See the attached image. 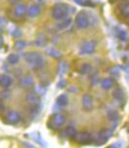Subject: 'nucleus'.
Instances as JSON below:
<instances>
[{
  "label": "nucleus",
  "instance_id": "f257e3e1",
  "mask_svg": "<svg viewBox=\"0 0 129 148\" xmlns=\"http://www.w3.org/2000/svg\"><path fill=\"white\" fill-rule=\"evenodd\" d=\"M26 63L34 70H39L45 65L44 56L39 52H28L24 55Z\"/></svg>",
  "mask_w": 129,
  "mask_h": 148
},
{
  "label": "nucleus",
  "instance_id": "f03ea898",
  "mask_svg": "<svg viewBox=\"0 0 129 148\" xmlns=\"http://www.w3.org/2000/svg\"><path fill=\"white\" fill-rule=\"evenodd\" d=\"M69 15V6L66 3H56L52 8V16L55 21H61Z\"/></svg>",
  "mask_w": 129,
  "mask_h": 148
},
{
  "label": "nucleus",
  "instance_id": "7ed1b4c3",
  "mask_svg": "<svg viewBox=\"0 0 129 148\" xmlns=\"http://www.w3.org/2000/svg\"><path fill=\"white\" fill-rule=\"evenodd\" d=\"M75 23L76 26L79 29H86V28L89 26V18L88 16L86 15V12H80L78 13L77 16H76V20H75Z\"/></svg>",
  "mask_w": 129,
  "mask_h": 148
},
{
  "label": "nucleus",
  "instance_id": "20e7f679",
  "mask_svg": "<svg viewBox=\"0 0 129 148\" xmlns=\"http://www.w3.org/2000/svg\"><path fill=\"white\" fill-rule=\"evenodd\" d=\"M25 99H26V102L33 108H37V106H39L41 102L40 96H39L37 92H27L25 97Z\"/></svg>",
  "mask_w": 129,
  "mask_h": 148
},
{
  "label": "nucleus",
  "instance_id": "39448f33",
  "mask_svg": "<svg viewBox=\"0 0 129 148\" xmlns=\"http://www.w3.org/2000/svg\"><path fill=\"white\" fill-rule=\"evenodd\" d=\"M96 50V42L95 41H88L83 44L80 48V55H91Z\"/></svg>",
  "mask_w": 129,
  "mask_h": 148
},
{
  "label": "nucleus",
  "instance_id": "423d86ee",
  "mask_svg": "<svg viewBox=\"0 0 129 148\" xmlns=\"http://www.w3.org/2000/svg\"><path fill=\"white\" fill-rule=\"evenodd\" d=\"M51 123L54 126V129H57L66 123V117L62 113H54L51 117Z\"/></svg>",
  "mask_w": 129,
  "mask_h": 148
},
{
  "label": "nucleus",
  "instance_id": "0eeeda50",
  "mask_svg": "<svg viewBox=\"0 0 129 148\" xmlns=\"http://www.w3.org/2000/svg\"><path fill=\"white\" fill-rule=\"evenodd\" d=\"M91 134L88 132H81L77 133L76 136L74 137V140L80 144H88L91 141Z\"/></svg>",
  "mask_w": 129,
  "mask_h": 148
},
{
  "label": "nucleus",
  "instance_id": "6e6552de",
  "mask_svg": "<svg viewBox=\"0 0 129 148\" xmlns=\"http://www.w3.org/2000/svg\"><path fill=\"white\" fill-rule=\"evenodd\" d=\"M112 136V132L109 131L108 129L101 130L97 134V138H96V144L102 145L109 140V138Z\"/></svg>",
  "mask_w": 129,
  "mask_h": 148
},
{
  "label": "nucleus",
  "instance_id": "1a4fd4ad",
  "mask_svg": "<svg viewBox=\"0 0 129 148\" xmlns=\"http://www.w3.org/2000/svg\"><path fill=\"white\" fill-rule=\"evenodd\" d=\"M81 107L86 112L93 108V99L89 94H85L81 97Z\"/></svg>",
  "mask_w": 129,
  "mask_h": 148
},
{
  "label": "nucleus",
  "instance_id": "9d476101",
  "mask_svg": "<svg viewBox=\"0 0 129 148\" xmlns=\"http://www.w3.org/2000/svg\"><path fill=\"white\" fill-rule=\"evenodd\" d=\"M27 9L28 8L25 4H22V3L17 4L15 7V9H14V14L17 18H22L27 14Z\"/></svg>",
  "mask_w": 129,
  "mask_h": 148
},
{
  "label": "nucleus",
  "instance_id": "9b49d317",
  "mask_svg": "<svg viewBox=\"0 0 129 148\" xmlns=\"http://www.w3.org/2000/svg\"><path fill=\"white\" fill-rule=\"evenodd\" d=\"M6 120L9 124L16 125V124L20 123V113L17 112V111H10V112H8L6 115Z\"/></svg>",
  "mask_w": 129,
  "mask_h": 148
},
{
  "label": "nucleus",
  "instance_id": "f8f14e48",
  "mask_svg": "<svg viewBox=\"0 0 129 148\" xmlns=\"http://www.w3.org/2000/svg\"><path fill=\"white\" fill-rule=\"evenodd\" d=\"M20 85L23 87L25 89L32 88L34 85V79L31 75H25L23 77L20 78Z\"/></svg>",
  "mask_w": 129,
  "mask_h": 148
},
{
  "label": "nucleus",
  "instance_id": "ddd939ff",
  "mask_svg": "<svg viewBox=\"0 0 129 148\" xmlns=\"http://www.w3.org/2000/svg\"><path fill=\"white\" fill-rule=\"evenodd\" d=\"M13 83V78L9 74H1L0 75V87L4 89L9 88Z\"/></svg>",
  "mask_w": 129,
  "mask_h": 148
},
{
  "label": "nucleus",
  "instance_id": "4468645a",
  "mask_svg": "<svg viewBox=\"0 0 129 148\" xmlns=\"http://www.w3.org/2000/svg\"><path fill=\"white\" fill-rule=\"evenodd\" d=\"M113 97L118 102H122L125 99V94L122 88L120 87H117L114 91H113Z\"/></svg>",
  "mask_w": 129,
  "mask_h": 148
},
{
  "label": "nucleus",
  "instance_id": "2eb2a0df",
  "mask_svg": "<svg viewBox=\"0 0 129 148\" xmlns=\"http://www.w3.org/2000/svg\"><path fill=\"white\" fill-rule=\"evenodd\" d=\"M41 13V7L39 4H33L27 9V15L29 18H35Z\"/></svg>",
  "mask_w": 129,
  "mask_h": 148
},
{
  "label": "nucleus",
  "instance_id": "dca6fc26",
  "mask_svg": "<svg viewBox=\"0 0 129 148\" xmlns=\"http://www.w3.org/2000/svg\"><path fill=\"white\" fill-rule=\"evenodd\" d=\"M115 80L114 78L112 77H108V78H105L102 80L101 82V88L105 90V91H108V90L112 89L113 87L115 86Z\"/></svg>",
  "mask_w": 129,
  "mask_h": 148
},
{
  "label": "nucleus",
  "instance_id": "f3484780",
  "mask_svg": "<svg viewBox=\"0 0 129 148\" xmlns=\"http://www.w3.org/2000/svg\"><path fill=\"white\" fill-rule=\"evenodd\" d=\"M68 68H69V64L66 60H60L58 65H57V73L59 76H62L67 73Z\"/></svg>",
  "mask_w": 129,
  "mask_h": 148
},
{
  "label": "nucleus",
  "instance_id": "a211bd4d",
  "mask_svg": "<svg viewBox=\"0 0 129 148\" xmlns=\"http://www.w3.org/2000/svg\"><path fill=\"white\" fill-rule=\"evenodd\" d=\"M46 52L50 57H52L54 59H56V60L61 59V57H62L61 52H60L59 50L54 48V47H50V48H48L46 50Z\"/></svg>",
  "mask_w": 129,
  "mask_h": 148
},
{
  "label": "nucleus",
  "instance_id": "6ab92c4d",
  "mask_svg": "<svg viewBox=\"0 0 129 148\" xmlns=\"http://www.w3.org/2000/svg\"><path fill=\"white\" fill-rule=\"evenodd\" d=\"M71 23H72V18H63V20L59 21V23L56 25V27H57V29L63 30V29H65V28H67L68 26L71 25Z\"/></svg>",
  "mask_w": 129,
  "mask_h": 148
},
{
  "label": "nucleus",
  "instance_id": "aec40b11",
  "mask_svg": "<svg viewBox=\"0 0 129 148\" xmlns=\"http://www.w3.org/2000/svg\"><path fill=\"white\" fill-rule=\"evenodd\" d=\"M56 103L58 104L59 106L64 107V106H66V105H68V103H69V99H68V97L65 94H62V95H60V96L57 97Z\"/></svg>",
  "mask_w": 129,
  "mask_h": 148
},
{
  "label": "nucleus",
  "instance_id": "412c9836",
  "mask_svg": "<svg viewBox=\"0 0 129 148\" xmlns=\"http://www.w3.org/2000/svg\"><path fill=\"white\" fill-rule=\"evenodd\" d=\"M119 11L123 17L129 18V1L123 2L119 6Z\"/></svg>",
  "mask_w": 129,
  "mask_h": 148
},
{
  "label": "nucleus",
  "instance_id": "4be33fe9",
  "mask_svg": "<svg viewBox=\"0 0 129 148\" xmlns=\"http://www.w3.org/2000/svg\"><path fill=\"white\" fill-rule=\"evenodd\" d=\"M77 133H78L77 130H76L72 126L67 127V128L65 129V131H64V134L66 136V137H68V138H70V139H74V137L76 136Z\"/></svg>",
  "mask_w": 129,
  "mask_h": 148
},
{
  "label": "nucleus",
  "instance_id": "5701e85b",
  "mask_svg": "<svg viewBox=\"0 0 129 148\" xmlns=\"http://www.w3.org/2000/svg\"><path fill=\"white\" fill-rule=\"evenodd\" d=\"M91 69H92V67H91L90 63L85 62L81 65L80 68H79V72L81 74H88L91 71Z\"/></svg>",
  "mask_w": 129,
  "mask_h": 148
},
{
  "label": "nucleus",
  "instance_id": "b1692460",
  "mask_svg": "<svg viewBox=\"0 0 129 148\" xmlns=\"http://www.w3.org/2000/svg\"><path fill=\"white\" fill-rule=\"evenodd\" d=\"M18 60H20V57H18L17 54H14V53L10 54L7 57V62H9L10 64H17L18 62Z\"/></svg>",
  "mask_w": 129,
  "mask_h": 148
},
{
  "label": "nucleus",
  "instance_id": "393cba45",
  "mask_svg": "<svg viewBox=\"0 0 129 148\" xmlns=\"http://www.w3.org/2000/svg\"><path fill=\"white\" fill-rule=\"evenodd\" d=\"M107 117L110 121H117L119 119V115L115 110H108Z\"/></svg>",
  "mask_w": 129,
  "mask_h": 148
},
{
  "label": "nucleus",
  "instance_id": "a878e982",
  "mask_svg": "<svg viewBox=\"0 0 129 148\" xmlns=\"http://www.w3.org/2000/svg\"><path fill=\"white\" fill-rule=\"evenodd\" d=\"M26 47V42L22 41V40H18L14 44V49L17 50V51H20V50H23Z\"/></svg>",
  "mask_w": 129,
  "mask_h": 148
},
{
  "label": "nucleus",
  "instance_id": "bb28decb",
  "mask_svg": "<svg viewBox=\"0 0 129 148\" xmlns=\"http://www.w3.org/2000/svg\"><path fill=\"white\" fill-rule=\"evenodd\" d=\"M37 44L39 46H45L47 44V38L46 36L43 35V34H39L38 38H37Z\"/></svg>",
  "mask_w": 129,
  "mask_h": 148
},
{
  "label": "nucleus",
  "instance_id": "cd10ccee",
  "mask_svg": "<svg viewBox=\"0 0 129 148\" xmlns=\"http://www.w3.org/2000/svg\"><path fill=\"white\" fill-rule=\"evenodd\" d=\"M14 37H20V35H22V32L20 31V29H18V28H16V29L13 31V34H12Z\"/></svg>",
  "mask_w": 129,
  "mask_h": 148
},
{
  "label": "nucleus",
  "instance_id": "c85d7f7f",
  "mask_svg": "<svg viewBox=\"0 0 129 148\" xmlns=\"http://www.w3.org/2000/svg\"><path fill=\"white\" fill-rule=\"evenodd\" d=\"M65 85H66V81L65 80H61L60 82H58V84H57V88H63V87H64Z\"/></svg>",
  "mask_w": 129,
  "mask_h": 148
},
{
  "label": "nucleus",
  "instance_id": "c756f323",
  "mask_svg": "<svg viewBox=\"0 0 129 148\" xmlns=\"http://www.w3.org/2000/svg\"><path fill=\"white\" fill-rule=\"evenodd\" d=\"M4 108H5V105H4V102L3 100L0 99V114L4 111Z\"/></svg>",
  "mask_w": 129,
  "mask_h": 148
},
{
  "label": "nucleus",
  "instance_id": "7c9ffc66",
  "mask_svg": "<svg viewBox=\"0 0 129 148\" xmlns=\"http://www.w3.org/2000/svg\"><path fill=\"white\" fill-rule=\"evenodd\" d=\"M85 1H86V0H75L76 3L81 5V6H85Z\"/></svg>",
  "mask_w": 129,
  "mask_h": 148
},
{
  "label": "nucleus",
  "instance_id": "2f4dec72",
  "mask_svg": "<svg viewBox=\"0 0 129 148\" xmlns=\"http://www.w3.org/2000/svg\"><path fill=\"white\" fill-rule=\"evenodd\" d=\"M20 1V0H8V2H9L10 4H13V5H14V4H18Z\"/></svg>",
  "mask_w": 129,
  "mask_h": 148
},
{
  "label": "nucleus",
  "instance_id": "473e14b6",
  "mask_svg": "<svg viewBox=\"0 0 129 148\" xmlns=\"http://www.w3.org/2000/svg\"><path fill=\"white\" fill-rule=\"evenodd\" d=\"M3 43H4V40H3V38H2V36L0 35V48L3 46Z\"/></svg>",
  "mask_w": 129,
  "mask_h": 148
},
{
  "label": "nucleus",
  "instance_id": "72a5a7b5",
  "mask_svg": "<svg viewBox=\"0 0 129 148\" xmlns=\"http://www.w3.org/2000/svg\"><path fill=\"white\" fill-rule=\"evenodd\" d=\"M2 32H3V29H2V27H1V26H0V35H1V34H2Z\"/></svg>",
  "mask_w": 129,
  "mask_h": 148
}]
</instances>
